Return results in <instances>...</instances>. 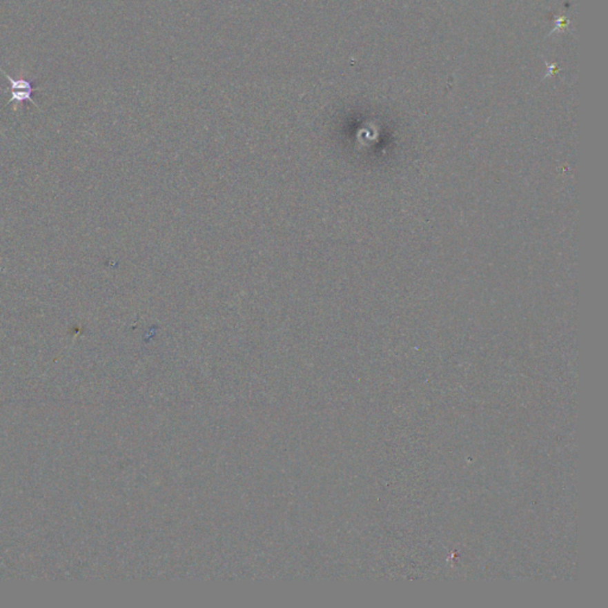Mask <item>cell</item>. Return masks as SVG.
<instances>
[{
	"label": "cell",
	"mask_w": 608,
	"mask_h": 608,
	"mask_svg": "<svg viewBox=\"0 0 608 608\" xmlns=\"http://www.w3.org/2000/svg\"><path fill=\"white\" fill-rule=\"evenodd\" d=\"M0 72H3L5 77H6V80L10 84L9 90L11 92V98H10L8 104L16 102V104L19 105L21 102L30 101L34 104L35 106L39 107V105H36L32 98H31V94L34 92L31 80H28V79H24V77L13 79L12 77H10L8 72H5L4 69L0 68Z\"/></svg>",
	"instance_id": "6da1fadb"
}]
</instances>
